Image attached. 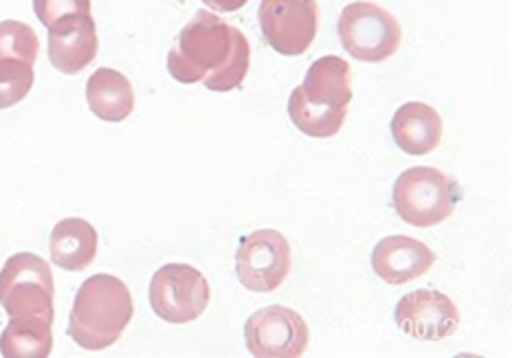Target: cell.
Segmentation results:
<instances>
[{
  "mask_svg": "<svg viewBox=\"0 0 512 358\" xmlns=\"http://www.w3.org/2000/svg\"><path fill=\"white\" fill-rule=\"evenodd\" d=\"M352 95L350 64L326 55L310 64L304 84L291 93L288 115L306 137L330 139L343 128Z\"/></svg>",
  "mask_w": 512,
  "mask_h": 358,
  "instance_id": "obj_1",
  "label": "cell"
},
{
  "mask_svg": "<svg viewBox=\"0 0 512 358\" xmlns=\"http://www.w3.org/2000/svg\"><path fill=\"white\" fill-rule=\"evenodd\" d=\"M238 29L227 25L211 11L198 14L183 27L176 47L168 55V71L183 84L203 82L225 69L231 60Z\"/></svg>",
  "mask_w": 512,
  "mask_h": 358,
  "instance_id": "obj_2",
  "label": "cell"
},
{
  "mask_svg": "<svg viewBox=\"0 0 512 358\" xmlns=\"http://www.w3.org/2000/svg\"><path fill=\"white\" fill-rule=\"evenodd\" d=\"M132 315L128 288L115 277L99 275L86 282L71 317L73 339L88 350L106 348L119 339Z\"/></svg>",
  "mask_w": 512,
  "mask_h": 358,
  "instance_id": "obj_3",
  "label": "cell"
},
{
  "mask_svg": "<svg viewBox=\"0 0 512 358\" xmlns=\"http://www.w3.org/2000/svg\"><path fill=\"white\" fill-rule=\"evenodd\" d=\"M462 198L460 185L438 167H411L396 178L392 203L407 225L427 229L453 216Z\"/></svg>",
  "mask_w": 512,
  "mask_h": 358,
  "instance_id": "obj_4",
  "label": "cell"
},
{
  "mask_svg": "<svg viewBox=\"0 0 512 358\" xmlns=\"http://www.w3.org/2000/svg\"><path fill=\"white\" fill-rule=\"evenodd\" d=\"M339 38L352 58L361 62H385L403 42V29L381 5L359 0L341 11Z\"/></svg>",
  "mask_w": 512,
  "mask_h": 358,
  "instance_id": "obj_5",
  "label": "cell"
},
{
  "mask_svg": "<svg viewBox=\"0 0 512 358\" xmlns=\"http://www.w3.org/2000/svg\"><path fill=\"white\" fill-rule=\"evenodd\" d=\"M150 301L163 321L192 323L207 310L211 288L198 268L168 264L152 279Z\"/></svg>",
  "mask_w": 512,
  "mask_h": 358,
  "instance_id": "obj_6",
  "label": "cell"
},
{
  "mask_svg": "<svg viewBox=\"0 0 512 358\" xmlns=\"http://www.w3.org/2000/svg\"><path fill=\"white\" fill-rule=\"evenodd\" d=\"M260 29L266 44L280 55H304L317 38V0H262Z\"/></svg>",
  "mask_w": 512,
  "mask_h": 358,
  "instance_id": "obj_7",
  "label": "cell"
},
{
  "mask_svg": "<svg viewBox=\"0 0 512 358\" xmlns=\"http://www.w3.org/2000/svg\"><path fill=\"white\" fill-rule=\"evenodd\" d=\"M236 271L244 288L253 293H273L291 273V244L275 229L244 236L236 255Z\"/></svg>",
  "mask_w": 512,
  "mask_h": 358,
  "instance_id": "obj_8",
  "label": "cell"
},
{
  "mask_svg": "<svg viewBox=\"0 0 512 358\" xmlns=\"http://www.w3.org/2000/svg\"><path fill=\"white\" fill-rule=\"evenodd\" d=\"M244 341L258 358H297L308 350L306 319L286 306H266L247 319Z\"/></svg>",
  "mask_w": 512,
  "mask_h": 358,
  "instance_id": "obj_9",
  "label": "cell"
},
{
  "mask_svg": "<svg viewBox=\"0 0 512 358\" xmlns=\"http://www.w3.org/2000/svg\"><path fill=\"white\" fill-rule=\"evenodd\" d=\"M396 323L407 337L418 341H444L460 328V310L440 290H414L396 304Z\"/></svg>",
  "mask_w": 512,
  "mask_h": 358,
  "instance_id": "obj_10",
  "label": "cell"
},
{
  "mask_svg": "<svg viewBox=\"0 0 512 358\" xmlns=\"http://www.w3.org/2000/svg\"><path fill=\"white\" fill-rule=\"evenodd\" d=\"M433 264H436V253L425 242L409 236L383 238L372 251V271L383 282L394 286L425 277Z\"/></svg>",
  "mask_w": 512,
  "mask_h": 358,
  "instance_id": "obj_11",
  "label": "cell"
},
{
  "mask_svg": "<svg viewBox=\"0 0 512 358\" xmlns=\"http://www.w3.org/2000/svg\"><path fill=\"white\" fill-rule=\"evenodd\" d=\"M49 58L62 73H77L97 55V31L91 14L69 16L49 27Z\"/></svg>",
  "mask_w": 512,
  "mask_h": 358,
  "instance_id": "obj_12",
  "label": "cell"
},
{
  "mask_svg": "<svg viewBox=\"0 0 512 358\" xmlns=\"http://www.w3.org/2000/svg\"><path fill=\"white\" fill-rule=\"evenodd\" d=\"M444 123L436 108L422 102L400 106L392 119V137L405 154L425 156L442 141Z\"/></svg>",
  "mask_w": 512,
  "mask_h": 358,
  "instance_id": "obj_13",
  "label": "cell"
},
{
  "mask_svg": "<svg viewBox=\"0 0 512 358\" xmlns=\"http://www.w3.org/2000/svg\"><path fill=\"white\" fill-rule=\"evenodd\" d=\"M88 104L106 121H121L132 113L135 93L124 75L110 69L97 71L88 82Z\"/></svg>",
  "mask_w": 512,
  "mask_h": 358,
  "instance_id": "obj_14",
  "label": "cell"
},
{
  "mask_svg": "<svg viewBox=\"0 0 512 358\" xmlns=\"http://www.w3.org/2000/svg\"><path fill=\"white\" fill-rule=\"evenodd\" d=\"M95 249L97 236L93 227L84 220H64L55 227L51 236L53 260L69 271H80V268L91 264Z\"/></svg>",
  "mask_w": 512,
  "mask_h": 358,
  "instance_id": "obj_15",
  "label": "cell"
},
{
  "mask_svg": "<svg viewBox=\"0 0 512 358\" xmlns=\"http://www.w3.org/2000/svg\"><path fill=\"white\" fill-rule=\"evenodd\" d=\"M249 66H251V44H249L247 36H244V33L238 29L231 60L227 62L225 69H220L218 73L205 77L203 84L207 91L229 93L244 82V77H247V73H249Z\"/></svg>",
  "mask_w": 512,
  "mask_h": 358,
  "instance_id": "obj_16",
  "label": "cell"
},
{
  "mask_svg": "<svg viewBox=\"0 0 512 358\" xmlns=\"http://www.w3.org/2000/svg\"><path fill=\"white\" fill-rule=\"evenodd\" d=\"M0 55H16L20 62L31 64L38 55V38L31 27L7 20L0 25Z\"/></svg>",
  "mask_w": 512,
  "mask_h": 358,
  "instance_id": "obj_17",
  "label": "cell"
},
{
  "mask_svg": "<svg viewBox=\"0 0 512 358\" xmlns=\"http://www.w3.org/2000/svg\"><path fill=\"white\" fill-rule=\"evenodd\" d=\"M33 7L40 22L47 27L62 18L91 14V0H33Z\"/></svg>",
  "mask_w": 512,
  "mask_h": 358,
  "instance_id": "obj_18",
  "label": "cell"
},
{
  "mask_svg": "<svg viewBox=\"0 0 512 358\" xmlns=\"http://www.w3.org/2000/svg\"><path fill=\"white\" fill-rule=\"evenodd\" d=\"M203 3L211 9L222 11V14H231V11H238L244 5L249 3V0H203Z\"/></svg>",
  "mask_w": 512,
  "mask_h": 358,
  "instance_id": "obj_19",
  "label": "cell"
}]
</instances>
